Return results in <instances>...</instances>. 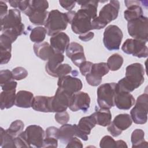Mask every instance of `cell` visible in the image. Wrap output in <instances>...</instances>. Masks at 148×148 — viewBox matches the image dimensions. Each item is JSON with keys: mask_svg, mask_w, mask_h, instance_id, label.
I'll list each match as a JSON object with an SVG mask.
<instances>
[{"mask_svg": "<svg viewBox=\"0 0 148 148\" xmlns=\"http://www.w3.org/2000/svg\"><path fill=\"white\" fill-rule=\"evenodd\" d=\"M144 75L145 69L140 63L131 64L126 67L125 76L116 83V88L131 92L144 82Z\"/></svg>", "mask_w": 148, "mask_h": 148, "instance_id": "6da1fadb", "label": "cell"}, {"mask_svg": "<svg viewBox=\"0 0 148 148\" xmlns=\"http://www.w3.org/2000/svg\"><path fill=\"white\" fill-rule=\"evenodd\" d=\"M120 9L119 1H110L99 11V15L91 21L92 29H101L117 18Z\"/></svg>", "mask_w": 148, "mask_h": 148, "instance_id": "7a4b0ae2", "label": "cell"}, {"mask_svg": "<svg viewBox=\"0 0 148 148\" xmlns=\"http://www.w3.org/2000/svg\"><path fill=\"white\" fill-rule=\"evenodd\" d=\"M66 13H62L54 9L50 11L45 23L47 34L52 36L66 29L68 24Z\"/></svg>", "mask_w": 148, "mask_h": 148, "instance_id": "3957f363", "label": "cell"}, {"mask_svg": "<svg viewBox=\"0 0 148 148\" xmlns=\"http://www.w3.org/2000/svg\"><path fill=\"white\" fill-rule=\"evenodd\" d=\"M24 25L21 22L20 11L17 9H9L8 14L1 19V31H9L18 36L24 32Z\"/></svg>", "mask_w": 148, "mask_h": 148, "instance_id": "277c9868", "label": "cell"}, {"mask_svg": "<svg viewBox=\"0 0 148 148\" xmlns=\"http://www.w3.org/2000/svg\"><path fill=\"white\" fill-rule=\"evenodd\" d=\"M128 34L134 39L145 42L148 40V18L142 16L128 21Z\"/></svg>", "mask_w": 148, "mask_h": 148, "instance_id": "5b68a950", "label": "cell"}, {"mask_svg": "<svg viewBox=\"0 0 148 148\" xmlns=\"http://www.w3.org/2000/svg\"><path fill=\"white\" fill-rule=\"evenodd\" d=\"M116 83H107L97 89V103L100 108L110 109L114 106Z\"/></svg>", "mask_w": 148, "mask_h": 148, "instance_id": "8992f818", "label": "cell"}, {"mask_svg": "<svg viewBox=\"0 0 148 148\" xmlns=\"http://www.w3.org/2000/svg\"><path fill=\"white\" fill-rule=\"evenodd\" d=\"M134 107L130 111L132 121L137 124H144L147 120L148 94L144 93L140 95L135 102Z\"/></svg>", "mask_w": 148, "mask_h": 148, "instance_id": "52a82bcc", "label": "cell"}, {"mask_svg": "<svg viewBox=\"0 0 148 148\" xmlns=\"http://www.w3.org/2000/svg\"><path fill=\"white\" fill-rule=\"evenodd\" d=\"M123 38V34L121 29L116 25H110L103 32V43L108 50H118Z\"/></svg>", "mask_w": 148, "mask_h": 148, "instance_id": "ba28073f", "label": "cell"}, {"mask_svg": "<svg viewBox=\"0 0 148 148\" xmlns=\"http://www.w3.org/2000/svg\"><path fill=\"white\" fill-rule=\"evenodd\" d=\"M92 19L90 14L84 9L77 10L71 23L72 31L79 35H82L92 30Z\"/></svg>", "mask_w": 148, "mask_h": 148, "instance_id": "9c48e42d", "label": "cell"}, {"mask_svg": "<svg viewBox=\"0 0 148 148\" xmlns=\"http://www.w3.org/2000/svg\"><path fill=\"white\" fill-rule=\"evenodd\" d=\"M146 42L135 39H127L121 46L123 51L138 58H146L148 56Z\"/></svg>", "mask_w": 148, "mask_h": 148, "instance_id": "30bf717a", "label": "cell"}, {"mask_svg": "<svg viewBox=\"0 0 148 148\" xmlns=\"http://www.w3.org/2000/svg\"><path fill=\"white\" fill-rule=\"evenodd\" d=\"M72 95L68 92L58 87L55 95L50 97V112L57 113L66 111L69 107Z\"/></svg>", "mask_w": 148, "mask_h": 148, "instance_id": "8fae6325", "label": "cell"}, {"mask_svg": "<svg viewBox=\"0 0 148 148\" xmlns=\"http://www.w3.org/2000/svg\"><path fill=\"white\" fill-rule=\"evenodd\" d=\"M23 134L31 147H42L45 132L40 126L30 125L23 131Z\"/></svg>", "mask_w": 148, "mask_h": 148, "instance_id": "7c38bea8", "label": "cell"}, {"mask_svg": "<svg viewBox=\"0 0 148 148\" xmlns=\"http://www.w3.org/2000/svg\"><path fill=\"white\" fill-rule=\"evenodd\" d=\"M109 69L106 62L93 64L91 72L86 77V82L91 86L99 85L102 80V77L108 73Z\"/></svg>", "mask_w": 148, "mask_h": 148, "instance_id": "4fadbf2b", "label": "cell"}, {"mask_svg": "<svg viewBox=\"0 0 148 148\" xmlns=\"http://www.w3.org/2000/svg\"><path fill=\"white\" fill-rule=\"evenodd\" d=\"M90 97L87 93L79 91L72 95L68 108L72 112L82 110L86 112L90 108Z\"/></svg>", "mask_w": 148, "mask_h": 148, "instance_id": "5bb4252c", "label": "cell"}, {"mask_svg": "<svg viewBox=\"0 0 148 148\" xmlns=\"http://www.w3.org/2000/svg\"><path fill=\"white\" fill-rule=\"evenodd\" d=\"M57 85L59 88L71 95L80 91L83 87V84L80 79L69 75L58 78Z\"/></svg>", "mask_w": 148, "mask_h": 148, "instance_id": "9a60e30c", "label": "cell"}, {"mask_svg": "<svg viewBox=\"0 0 148 148\" xmlns=\"http://www.w3.org/2000/svg\"><path fill=\"white\" fill-rule=\"evenodd\" d=\"M96 124V120L92 114L81 118L77 125V137L84 141L87 140L88 135Z\"/></svg>", "mask_w": 148, "mask_h": 148, "instance_id": "2e32d148", "label": "cell"}, {"mask_svg": "<svg viewBox=\"0 0 148 148\" xmlns=\"http://www.w3.org/2000/svg\"><path fill=\"white\" fill-rule=\"evenodd\" d=\"M134 96L128 92L118 90L116 88L114 106L121 110H128L135 103Z\"/></svg>", "mask_w": 148, "mask_h": 148, "instance_id": "e0dca14e", "label": "cell"}, {"mask_svg": "<svg viewBox=\"0 0 148 148\" xmlns=\"http://www.w3.org/2000/svg\"><path fill=\"white\" fill-rule=\"evenodd\" d=\"M69 37L63 32L52 36L50 39V45L56 53L63 54L69 45Z\"/></svg>", "mask_w": 148, "mask_h": 148, "instance_id": "ac0fdd59", "label": "cell"}, {"mask_svg": "<svg viewBox=\"0 0 148 148\" xmlns=\"http://www.w3.org/2000/svg\"><path fill=\"white\" fill-rule=\"evenodd\" d=\"M124 3L127 9L124 12V17L127 21L143 16L142 8L140 6L141 1H125Z\"/></svg>", "mask_w": 148, "mask_h": 148, "instance_id": "d6986e66", "label": "cell"}, {"mask_svg": "<svg viewBox=\"0 0 148 148\" xmlns=\"http://www.w3.org/2000/svg\"><path fill=\"white\" fill-rule=\"evenodd\" d=\"M12 40L6 35L2 33L0 36V51L1 65L7 64L9 62L12 54Z\"/></svg>", "mask_w": 148, "mask_h": 148, "instance_id": "ffe728a7", "label": "cell"}, {"mask_svg": "<svg viewBox=\"0 0 148 148\" xmlns=\"http://www.w3.org/2000/svg\"><path fill=\"white\" fill-rule=\"evenodd\" d=\"M28 16L32 24L35 25H45L48 16L49 12L39 9H29L24 13Z\"/></svg>", "mask_w": 148, "mask_h": 148, "instance_id": "44dd1931", "label": "cell"}, {"mask_svg": "<svg viewBox=\"0 0 148 148\" xmlns=\"http://www.w3.org/2000/svg\"><path fill=\"white\" fill-rule=\"evenodd\" d=\"M33 49L36 57L43 61H48L54 53L50 45L46 42L35 43Z\"/></svg>", "mask_w": 148, "mask_h": 148, "instance_id": "7402d4cb", "label": "cell"}, {"mask_svg": "<svg viewBox=\"0 0 148 148\" xmlns=\"http://www.w3.org/2000/svg\"><path fill=\"white\" fill-rule=\"evenodd\" d=\"M77 136V125L76 124H63L58 128V139L64 143L68 142L73 137Z\"/></svg>", "mask_w": 148, "mask_h": 148, "instance_id": "603a6c76", "label": "cell"}, {"mask_svg": "<svg viewBox=\"0 0 148 148\" xmlns=\"http://www.w3.org/2000/svg\"><path fill=\"white\" fill-rule=\"evenodd\" d=\"M33 94L28 91L20 90L16 93L15 105L18 108H29L34 99Z\"/></svg>", "mask_w": 148, "mask_h": 148, "instance_id": "cb8c5ba5", "label": "cell"}, {"mask_svg": "<svg viewBox=\"0 0 148 148\" xmlns=\"http://www.w3.org/2000/svg\"><path fill=\"white\" fill-rule=\"evenodd\" d=\"M50 97L38 95L34 97L31 108L35 111L48 113L50 112Z\"/></svg>", "mask_w": 148, "mask_h": 148, "instance_id": "d4e9b609", "label": "cell"}, {"mask_svg": "<svg viewBox=\"0 0 148 148\" xmlns=\"http://www.w3.org/2000/svg\"><path fill=\"white\" fill-rule=\"evenodd\" d=\"M64 56L63 54L54 53L49 59L45 65L46 72L51 76L54 77L56 69L64 61Z\"/></svg>", "mask_w": 148, "mask_h": 148, "instance_id": "484cf974", "label": "cell"}, {"mask_svg": "<svg viewBox=\"0 0 148 148\" xmlns=\"http://www.w3.org/2000/svg\"><path fill=\"white\" fill-rule=\"evenodd\" d=\"M16 89L8 91H2L0 94L1 109H9L15 104Z\"/></svg>", "mask_w": 148, "mask_h": 148, "instance_id": "4316f807", "label": "cell"}, {"mask_svg": "<svg viewBox=\"0 0 148 148\" xmlns=\"http://www.w3.org/2000/svg\"><path fill=\"white\" fill-rule=\"evenodd\" d=\"M92 114L96 120L97 124L99 125L106 127L111 123L112 114L108 109L100 108L95 110Z\"/></svg>", "mask_w": 148, "mask_h": 148, "instance_id": "83f0119b", "label": "cell"}, {"mask_svg": "<svg viewBox=\"0 0 148 148\" xmlns=\"http://www.w3.org/2000/svg\"><path fill=\"white\" fill-rule=\"evenodd\" d=\"M112 123L118 129L123 131L131 127L132 123V120L129 114L123 113L117 115Z\"/></svg>", "mask_w": 148, "mask_h": 148, "instance_id": "f1b7e54d", "label": "cell"}, {"mask_svg": "<svg viewBox=\"0 0 148 148\" xmlns=\"http://www.w3.org/2000/svg\"><path fill=\"white\" fill-rule=\"evenodd\" d=\"M132 147H147V142L145 140V132L141 129H136L131 134Z\"/></svg>", "mask_w": 148, "mask_h": 148, "instance_id": "f546056e", "label": "cell"}, {"mask_svg": "<svg viewBox=\"0 0 148 148\" xmlns=\"http://www.w3.org/2000/svg\"><path fill=\"white\" fill-rule=\"evenodd\" d=\"M81 8L85 10L90 16L92 20L97 17V8L98 5V1H77Z\"/></svg>", "mask_w": 148, "mask_h": 148, "instance_id": "4dcf8cb0", "label": "cell"}, {"mask_svg": "<svg viewBox=\"0 0 148 148\" xmlns=\"http://www.w3.org/2000/svg\"><path fill=\"white\" fill-rule=\"evenodd\" d=\"M46 34L47 31L45 27L42 26L36 27L31 30L29 38L32 42L35 43H41L45 40Z\"/></svg>", "mask_w": 148, "mask_h": 148, "instance_id": "1f68e13d", "label": "cell"}, {"mask_svg": "<svg viewBox=\"0 0 148 148\" xmlns=\"http://www.w3.org/2000/svg\"><path fill=\"white\" fill-rule=\"evenodd\" d=\"M0 129V146L2 148L16 147L15 138L9 135L2 127H1Z\"/></svg>", "mask_w": 148, "mask_h": 148, "instance_id": "d6a6232c", "label": "cell"}, {"mask_svg": "<svg viewBox=\"0 0 148 148\" xmlns=\"http://www.w3.org/2000/svg\"><path fill=\"white\" fill-rule=\"evenodd\" d=\"M123 62V57L120 54L115 53L108 58L106 64L109 70L112 71H116L121 67Z\"/></svg>", "mask_w": 148, "mask_h": 148, "instance_id": "836d02e7", "label": "cell"}, {"mask_svg": "<svg viewBox=\"0 0 148 148\" xmlns=\"http://www.w3.org/2000/svg\"><path fill=\"white\" fill-rule=\"evenodd\" d=\"M24 128V123L20 120H16L13 121L10 124L9 127L5 130L12 136L16 138L23 131Z\"/></svg>", "mask_w": 148, "mask_h": 148, "instance_id": "e575fe53", "label": "cell"}, {"mask_svg": "<svg viewBox=\"0 0 148 148\" xmlns=\"http://www.w3.org/2000/svg\"><path fill=\"white\" fill-rule=\"evenodd\" d=\"M66 55L68 58H71L73 55L80 52H84L83 46L76 42H71L68 45L66 50Z\"/></svg>", "mask_w": 148, "mask_h": 148, "instance_id": "d590c367", "label": "cell"}, {"mask_svg": "<svg viewBox=\"0 0 148 148\" xmlns=\"http://www.w3.org/2000/svg\"><path fill=\"white\" fill-rule=\"evenodd\" d=\"M72 67L68 64H60L56 69L54 73V77H62L72 72Z\"/></svg>", "mask_w": 148, "mask_h": 148, "instance_id": "8d00e7d4", "label": "cell"}, {"mask_svg": "<svg viewBox=\"0 0 148 148\" xmlns=\"http://www.w3.org/2000/svg\"><path fill=\"white\" fill-rule=\"evenodd\" d=\"M14 80H21L25 79L28 76V71L23 67L17 66L12 71Z\"/></svg>", "mask_w": 148, "mask_h": 148, "instance_id": "74e56055", "label": "cell"}, {"mask_svg": "<svg viewBox=\"0 0 148 148\" xmlns=\"http://www.w3.org/2000/svg\"><path fill=\"white\" fill-rule=\"evenodd\" d=\"M99 146L101 148H113L116 147V141L109 135L104 136L100 140Z\"/></svg>", "mask_w": 148, "mask_h": 148, "instance_id": "f35d334b", "label": "cell"}, {"mask_svg": "<svg viewBox=\"0 0 148 148\" xmlns=\"http://www.w3.org/2000/svg\"><path fill=\"white\" fill-rule=\"evenodd\" d=\"M13 80L12 71L9 69L1 70L0 71V85L4 84Z\"/></svg>", "mask_w": 148, "mask_h": 148, "instance_id": "ab89813d", "label": "cell"}, {"mask_svg": "<svg viewBox=\"0 0 148 148\" xmlns=\"http://www.w3.org/2000/svg\"><path fill=\"white\" fill-rule=\"evenodd\" d=\"M56 121L60 124H66L69 120V115L66 111L57 112L54 116Z\"/></svg>", "mask_w": 148, "mask_h": 148, "instance_id": "60d3db41", "label": "cell"}, {"mask_svg": "<svg viewBox=\"0 0 148 148\" xmlns=\"http://www.w3.org/2000/svg\"><path fill=\"white\" fill-rule=\"evenodd\" d=\"M70 59L71 60L72 62L76 66L79 67V66L84 61H86V58L84 55V52L78 53L73 55Z\"/></svg>", "mask_w": 148, "mask_h": 148, "instance_id": "b9f144b4", "label": "cell"}, {"mask_svg": "<svg viewBox=\"0 0 148 148\" xmlns=\"http://www.w3.org/2000/svg\"><path fill=\"white\" fill-rule=\"evenodd\" d=\"M92 64L93 63L90 61H86L83 62L79 67L81 74L84 76L88 75L91 72Z\"/></svg>", "mask_w": 148, "mask_h": 148, "instance_id": "7bdbcfd3", "label": "cell"}, {"mask_svg": "<svg viewBox=\"0 0 148 148\" xmlns=\"http://www.w3.org/2000/svg\"><path fill=\"white\" fill-rule=\"evenodd\" d=\"M58 139L54 137H46L44 139L42 147H57Z\"/></svg>", "mask_w": 148, "mask_h": 148, "instance_id": "ee69618b", "label": "cell"}, {"mask_svg": "<svg viewBox=\"0 0 148 148\" xmlns=\"http://www.w3.org/2000/svg\"><path fill=\"white\" fill-rule=\"evenodd\" d=\"M66 148H71V147H76V148H82L83 145L82 142L79 139L77 138V136H74L71 138L66 143Z\"/></svg>", "mask_w": 148, "mask_h": 148, "instance_id": "f6af8a7d", "label": "cell"}, {"mask_svg": "<svg viewBox=\"0 0 148 148\" xmlns=\"http://www.w3.org/2000/svg\"><path fill=\"white\" fill-rule=\"evenodd\" d=\"M58 128L55 127H49L47 128L45 131L46 137H54L58 139Z\"/></svg>", "mask_w": 148, "mask_h": 148, "instance_id": "bcb514c9", "label": "cell"}, {"mask_svg": "<svg viewBox=\"0 0 148 148\" xmlns=\"http://www.w3.org/2000/svg\"><path fill=\"white\" fill-rule=\"evenodd\" d=\"M107 130L108 132L114 137H117L119 136L121 133L122 131L118 129L111 121V123L108 125Z\"/></svg>", "mask_w": 148, "mask_h": 148, "instance_id": "7dc6e473", "label": "cell"}, {"mask_svg": "<svg viewBox=\"0 0 148 148\" xmlns=\"http://www.w3.org/2000/svg\"><path fill=\"white\" fill-rule=\"evenodd\" d=\"M76 2V1H59L60 5L65 9L71 11L75 8Z\"/></svg>", "mask_w": 148, "mask_h": 148, "instance_id": "c3c4849f", "label": "cell"}, {"mask_svg": "<svg viewBox=\"0 0 148 148\" xmlns=\"http://www.w3.org/2000/svg\"><path fill=\"white\" fill-rule=\"evenodd\" d=\"M17 85V83L16 81H14V80H13L7 83L1 85V87L2 88V91H8V90L16 89Z\"/></svg>", "mask_w": 148, "mask_h": 148, "instance_id": "681fc988", "label": "cell"}, {"mask_svg": "<svg viewBox=\"0 0 148 148\" xmlns=\"http://www.w3.org/2000/svg\"><path fill=\"white\" fill-rule=\"evenodd\" d=\"M8 6L2 1H0V18L2 19L8 13Z\"/></svg>", "mask_w": 148, "mask_h": 148, "instance_id": "f907efd6", "label": "cell"}, {"mask_svg": "<svg viewBox=\"0 0 148 148\" xmlns=\"http://www.w3.org/2000/svg\"><path fill=\"white\" fill-rule=\"evenodd\" d=\"M94 32L90 31L87 33H85V34H83L82 35H79V38L83 42H88V41L91 40L94 38Z\"/></svg>", "mask_w": 148, "mask_h": 148, "instance_id": "816d5d0a", "label": "cell"}, {"mask_svg": "<svg viewBox=\"0 0 148 148\" xmlns=\"http://www.w3.org/2000/svg\"><path fill=\"white\" fill-rule=\"evenodd\" d=\"M116 147L117 148H127L128 146L126 144V143L122 140H118L117 141H116Z\"/></svg>", "mask_w": 148, "mask_h": 148, "instance_id": "f5cc1de1", "label": "cell"}]
</instances>
